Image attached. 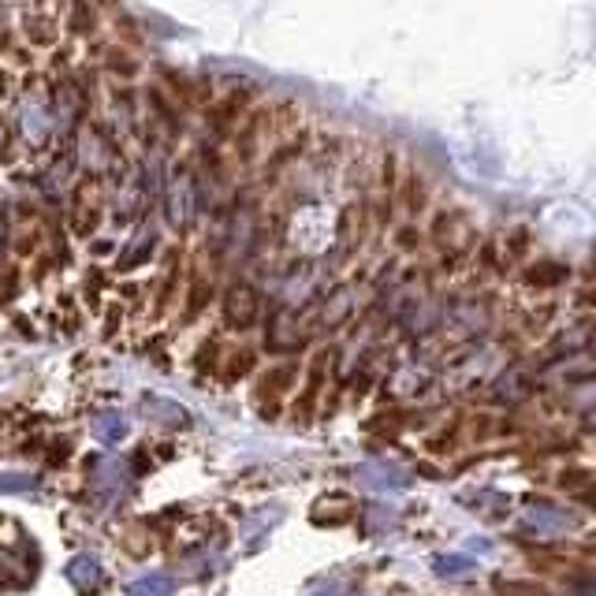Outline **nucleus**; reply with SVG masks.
Instances as JSON below:
<instances>
[{
	"label": "nucleus",
	"mask_w": 596,
	"mask_h": 596,
	"mask_svg": "<svg viewBox=\"0 0 596 596\" xmlns=\"http://www.w3.org/2000/svg\"><path fill=\"white\" fill-rule=\"evenodd\" d=\"M86 470H90V489H94L97 496H116L131 477L127 462H120L116 455H94Z\"/></svg>",
	"instance_id": "1"
},
{
	"label": "nucleus",
	"mask_w": 596,
	"mask_h": 596,
	"mask_svg": "<svg viewBox=\"0 0 596 596\" xmlns=\"http://www.w3.org/2000/svg\"><path fill=\"white\" fill-rule=\"evenodd\" d=\"M261 314V298L250 284H235L228 298H224V317L232 328H250Z\"/></svg>",
	"instance_id": "2"
},
{
	"label": "nucleus",
	"mask_w": 596,
	"mask_h": 596,
	"mask_svg": "<svg viewBox=\"0 0 596 596\" xmlns=\"http://www.w3.org/2000/svg\"><path fill=\"white\" fill-rule=\"evenodd\" d=\"M68 582L79 593H97L105 589V571H101V563L94 556H75L68 563Z\"/></svg>",
	"instance_id": "3"
},
{
	"label": "nucleus",
	"mask_w": 596,
	"mask_h": 596,
	"mask_svg": "<svg viewBox=\"0 0 596 596\" xmlns=\"http://www.w3.org/2000/svg\"><path fill=\"white\" fill-rule=\"evenodd\" d=\"M168 205H172V220H176V224H187V220H191V209H194V183H191L187 176L172 179Z\"/></svg>",
	"instance_id": "4"
},
{
	"label": "nucleus",
	"mask_w": 596,
	"mask_h": 596,
	"mask_svg": "<svg viewBox=\"0 0 596 596\" xmlns=\"http://www.w3.org/2000/svg\"><path fill=\"white\" fill-rule=\"evenodd\" d=\"M530 522L537 526V533H559V530L571 526V515L567 511L548 507V503H537V507L530 511Z\"/></svg>",
	"instance_id": "5"
},
{
	"label": "nucleus",
	"mask_w": 596,
	"mask_h": 596,
	"mask_svg": "<svg viewBox=\"0 0 596 596\" xmlns=\"http://www.w3.org/2000/svg\"><path fill=\"white\" fill-rule=\"evenodd\" d=\"M172 589H176V582L168 574H146V578L127 585V596H172Z\"/></svg>",
	"instance_id": "6"
},
{
	"label": "nucleus",
	"mask_w": 596,
	"mask_h": 596,
	"mask_svg": "<svg viewBox=\"0 0 596 596\" xmlns=\"http://www.w3.org/2000/svg\"><path fill=\"white\" fill-rule=\"evenodd\" d=\"M94 433H97V440H105V444H120V440L127 436V421L120 414H101L94 421Z\"/></svg>",
	"instance_id": "7"
},
{
	"label": "nucleus",
	"mask_w": 596,
	"mask_h": 596,
	"mask_svg": "<svg viewBox=\"0 0 596 596\" xmlns=\"http://www.w3.org/2000/svg\"><path fill=\"white\" fill-rule=\"evenodd\" d=\"M153 254V232L146 228V232H138L135 235V246H131L127 254L120 258V269H135V265H142Z\"/></svg>",
	"instance_id": "8"
},
{
	"label": "nucleus",
	"mask_w": 596,
	"mask_h": 596,
	"mask_svg": "<svg viewBox=\"0 0 596 596\" xmlns=\"http://www.w3.org/2000/svg\"><path fill=\"white\" fill-rule=\"evenodd\" d=\"M146 414H157V421H164V425H183L187 421V410L176 407V403H164V399H146Z\"/></svg>",
	"instance_id": "9"
},
{
	"label": "nucleus",
	"mask_w": 596,
	"mask_h": 596,
	"mask_svg": "<svg viewBox=\"0 0 596 596\" xmlns=\"http://www.w3.org/2000/svg\"><path fill=\"white\" fill-rule=\"evenodd\" d=\"M470 567H474V559H470V556H440V559H436V571H440V574H451V578L466 574Z\"/></svg>",
	"instance_id": "10"
},
{
	"label": "nucleus",
	"mask_w": 596,
	"mask_h": 596,
	"mask_svg": "<svg viewBox=\"0 0 596 596\" xmlns=\"http://www.w3.org/2000/svg\"><path fill=\"white\" fill-rule=\"evenodd\" d=\"M496 589L507 593V596H548L541 585H533V582H496Z\"/></svg>",
	"instance_id": "11"
},
{
	"label": "nucleus",
	"mask_w": 596,
	"mask_h": 596,
	"mask_svg": "<svg viewBox=\"0 0 596 596\" xmlns=\"http://www.w3.org/2000/svg\"><path fill=\"white\" fill-rule=\"evenodd\" d=\"M347 314H351V295L339 291V295L332 298V310H325V325H339Z\"/></svg>",
	"instance_id": "12"
},
{
	"label": "nucleus",
	"mask_w": 596,
	"mask_h": 596,
	"mask_svg": "<svg viewBox=\"0 0 596 596\" xmlns=\"http://www.w3.org/2000/svg\"><path fill=\"white\" fill-rule=\"evenodd\" d=\"M27 489H34V477H23V474L0 477V492H27Z\"/></svg>",
	"instance_id": "13"
},
{
	"label": "nucleus",
	"mask_w": 596,
	"mask_h": 596,
	"mask_svg": "<svg viewBox=\"0 0 596 596\" xmlns=\"http://www.w3.org/2000/svg\"><path fill=\"white\" fill-rule=\"evenodd\" d=\"M4 239H8V228L0 224V258H4Z\"/></svg>",
	"instance_id": "14"
},
{
	"label": "nucleus",
	"mask_w": 596,
	"mask_h": 596,
	"mask_svg": "<svg viewBox=\"0 0 596 596\" xmlns=\"http://www.w3.org/2000/svg\"><path fill=\"white\" fill-rule=\"evenodd\" d=\"M0 150H4V127H0Z\"/></svg>",
	"instance_id": "15"
}]
</instances>
